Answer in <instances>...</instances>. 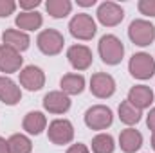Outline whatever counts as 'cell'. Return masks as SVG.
<instances>
[{
	"mask_svg": "<svg viewBox=\"0 0 155 153\" xmlns=\"http://www.w3.org/2000/svg\"><path fill=\"white\" fill-rule=\"evenodd\" d=\"M43 108L49 114H65L71 108V99L63 92H49L43 97Z\"/></svg>",
	"mask_w": 155,
	"mask_h": 153,
	"instance_id": "13",
	"label": "cell"
},
{
	"mask_svg": "<svg viewBox=\"0 0 155 153\" xmlns=\"http://www.w3.org/2000/svg\"><path fill=\"white\" fill-rule=\"evenodd\" d=\"M2 40H4V45L15 49L16 52L27 50V49H29V43H31L27 33L18 31V29H5L4 34H2Z\"/></svg>",
	"mask_w": 155,
	"mask_h": 153,
	"instance_id": "16",
	"label": "cell"
},
{
	"mask_svg": "<svg viewBox=\"0 0 155 153\" xmlns=\"http://www.w3.org/2000/svg\"><path fill=\"white\" fill-rule=\"evenodd\" d=\"M146 124H148V128H150V130H153V132H155V108L150 110L148 119H146Z\"/></svg>",
	"mask_w": 155,
	"mask_h": 153,
	"instance_id": "29",
	"label": "cell"
},
{
	"mask_svg": "<svg viewBox=\"0 0 155 153\" xmlns=\"http://www.w3.org/2000/svg\"><path fill=\"white\" fill-rule=\"evenodd\" d=\"M128 70L137 79H150L155 74V60L146 52H137L130 58Z\"/></svg>",
	"mask_w": 155,
	"mask_h": 153,
	"instance_id": "4",
	"label": "cell"
},
{
	"mask_svg": "<svg viewBox=\"0 0 155 153\" xmlns=\"http://www.w3.org/2000/svg\"><path fill=\"white\" fill-rule=\"evenodd\" d=\"M61 92L67 96H78L85 88V77L81 74H65L60 81Z\"/></svg>",
	"mask_w": 155,
	"mask_h": 153,
	"instance_id": "19",
	"label": "cell"
},
{
	"mask_svg": "<svg viewBox=\"0 0 155 153\" xmlns=\"http://www.w3.org/2000/svg\"><path fill=\"white\" fill-rule=\"evenodd\" d=\"M22 63H24V58L20 56V52H16L7 45H0V72H5V74L18 72Z\"/></svg>",
	"mask_w": 155,
	"mask_h": 153,
	"instance_id": "11",
	"label": "cell"
},
{
	"mask_svg": "<svg viewBox=\"0 0 155 153\" xmlns=\"http://www.w3.org/2000/svg\"><path fill=\"white\" fill-rule=\"evenodd\" d=\"M20 85L25 86L27 90L31 92H36L40 90L43 85H45V74L40 67L35 65H27L20 70Z\"/></svg>",
	"mask_w": 155,
	"mask_h": 153,
	"instance_id": "10",
	"label": "cell"
},
{
	"mask_svg": "<svg viewBox=\"0 0 155 153\" xmlns=\"http://www.w3.org/2000/svg\"><path fill=\"white\" fill-rule=\"evenodd\" d=\"M128 101H130L135 108L144 110V108H148V106L153 103V92H152V88L146 86V85H135V86H132L130 92H128Z\"/></svg>",
	"mask_w": 155,
	"mask_h": 153,
	"instance_id": "14",
	"label": "cell"
},
{
	"mask_svg": "<svg viewBox=\"0 0 155 153\" xmlns=\"http://www.w3.org/2000/svg\"><path fill=\"white\" fill-rule=\"evenodd\" d=\"M16 27L18 29H24V31H36L41 27L43 24V18L38 11H22L16 20H15Z\"/></svg>",
	"mask_w": 155,
	"mask_h": 153,
	"instance_id": "18",
	"label": "cell"
},
{
	"mask_svg": "<svg viewBox=\"0 0 155 153\" xmlns=\"http://www.w3.org/2000/svg\"><path fill=\"white\" fill-rule=\"evenodd\" d=\"M128 36L135 45L146 47L155 40V25L146 20H134L128 27Z\"/></svg>",
	"mask_w": 155,
	"mask_h": 153,
	"instance_id": "6",
	"label": "cell"
},
{
	"mask_svg": "<svg viewBox=\"0 0 155 153\" xmlns=\"http://www.w3.org/2000/svg\"><path fill=\"white\" fill-rule=\"evenodd\" d=\"M69 31L78 40H92L96 34V22L90 15L87 13H78L69 22Z\"/></svg>",
	"mask_w": 155,
	"mask_h": 153,
	"instance_id": "2",
	"label": "cell"
},
{
	"mask_svg": "<svg viewBox=\"0 0 155 153\" xmlns=\"http://www.w3.org/2000/svg\"><path fill=\"white\" fill-rule=\"evenodd\" d=\"M97 49H99V56H101L103 63H107V65L121 63V60L124 56V45L114 34H105L103 38L99 40Z\"/></svg>",
	"mask_w": 155,
	"mask_h": 153,
	"instance_id": "1",
	"label": "cell"
},
{
	"mask_svg": "<svg viewBox=\"0 0 155 153\" xmlns=\"http://www.w3.org/2000/svg\"><path fill=\"white\" fill-rule=\"evenodd\" d=\"M152 148L155 150V132H153V135H152Z\"/></svg>",
	"mask_w": 155,
	"mask_h": 153,
	"instance_id": "32",
	"label": "cell"
},
{
	"mask_svg": "<svg viewBox=\"0 0 155 153\" xmlns=\"http://www.w3.org/2000/svg\"><path fill=\"white\" fill-rule=\"evenodd\" d=\"M0 153H9V146H7V141L0 137Z\"/></svg>",
	"mask_w": 155,
	"mask_h": 153,
	"instance_id": "30",
	"label": "cell"
},
{
	"mask_svg": "<svg viewBox=\"0 0 155 153\" xmlns=\"http://www.w3.org/2000/svg\"><path fill=\"white\" fill-rule=\"evenodd\" d=\"M123 18H124V11L116 2H103L97 7V20L105 27H114L123 22Z\"/></svg>",
	"mask_w": 155,
	"mask_h": 153,
	"instance_id": "9",
	"label": "cell"
},
{
	"mask_svg": "<svg viewBox=\"0 0 155 153\" xmlns=\"http://www.w3.org/2000/svg\"><path fill=\"white\" fill-rule=\"evenodd\" d=\"M90 92L99 97V99H107L110 96H114L116 92V81L110 74L105 72H96L90 77Z\"/></svg>",
	"mask_w": 155,
	"mask_h": 153,
	"instance_id": "8",
	"label": "cell"
},
{
	"mask_svg": "<svg viewBox=\"0 0 155 153\" xmlns=\"http://www.w3.org/2000/svg\"><path fill=\"white\" fill-rule=\"evenodd\" d=\"M114 121V115L112 110L105 105H96V106H90L87 112H85V124L90 128V130H107Z\"/></svg>",
	"mask_w": 155,
	"mask_h": 153,
	"instance_id": "5",
	"label": "cell"
},
{
	"mask_svg": "<svg viewBox=\"0 0 155 153\" xmlns=\"http://www.w3.org/2000/svg\"><path fill=\"white\" fill-rule=\"evenodd\" d=\"M7 146H9V153H31V150H33L31 141L22 133L11 135L7 141Z\"/></svg>",
	"mask_w": 155,
	"mask_h": 153,
	"instance_id": "23",
	"label": "cell"
},
{
	"mask_svg": "<svg viewBox=\"0 0 155 153\" xmlns=\"http://www.w3.org/2000/svg\"><path fill=\"white\" fill-rule=\"evenodd\" d=\"M139 11L146 16H155V0H139Z\"/></svg>",
	"mask_w": 155,
	"mask_h": 153,
	"instance_id": "25",
	"label": "cell"
},
{
	"mask_svg": "<svg viewBox=\"0 0 155 153\" xmlns=\"http://www.w3.org/2000/svg\"><path fill=\"white\" fill-rule=\"evenodd\" d=\"M114 137L108 133H99L92 139V151L94 153H114Z\"/></svg>",
	"mask_w": 155,
	"mask_h": 153,
	"instance_id": "24",
	"label": "cell"
},
{
	"mask_svg": "<svg viewBox=\"0 0 155 153\" xmlns=\"http://www.w3.org/2000/svg\"><path fill=\"white\" fill-rule=\"evenodd\" d=\"M24 130L31 135H40L45 126H47V119L41 112H29V114L24 117V122H22Z\"/></svg>",
	"mask_w": 155,
	"mask_h": 153,
	"instance_id": "20",
	"label": "cell"
},
{
	"mask_svg": "<svg viewBox=\"0 0 155 153\" xmlns=\"http://www.w3.org/2000/svg\"><path fill=\"white\" fill-rule=\"evenodd\" d=\"M63 43H65L63 34L60 31H56V29H45V31L40 33L38 38H36V45H38V49L45 56L60 54L61 49H63Z\"/></svg>",
	"mask_w": 155,
	"mask_h": 153,
	"instance_id": "3",
	"label": "cell"
},
{
	"mask_svg": "<svg viewBox=\"0 0 155 153\" xmlns=\"http://www.w3.org/2000/svg\"><path fill=\"white\" fill-rule=\"evenodd\" d=\"M16 9V2L13 0H0V18H5L9 15H13Z\"/></svg>",
	"mask_w": 155,
	"mask_h": 153,
	"instance_id": "26",
	"label": "cell"
},
{
	"mask_svg": "<svg viewBox=\"0 0 155 153\" xmlns=\"http://www.w3.org/2000/svg\"><path fill=\"white\" fill-rule=\"evenodd\" d=\"M20 99H22V92H20V88L16 86V83H15L13 79L5 77V76L0 77V101H2L4 105L13 106V105H16Z\"/></svg>",
	"mask_w": 155,
	"mask_h": 153,
	"instance_id": "15",
	"label": "cell"
},
{
	"mask_svg": "<svg viewBox=\"0 0 155 153\" xmlns=\"http://www.w3.org/2000/svg\"><path fill=\"white\" fill-rule=\"evenodd\" d=\"M119 146L124 153H135L141 146H143V135L139 130L134 128H126L121 132L119 135Z\"/></svg>",
	"mask_w": 155,
	"mask_h": 153,
	"instance_id": "17",
	"label": "cell"
},
{
	"mask_svg": "<svg viewBox=\"0 0 155 153\" xmlns=\"http://www.w3.org/2000/svg\"><path fill=\"white\" fill-rule=\"evenodd\" d=\"M45 9L52 18H65L72 11V4L71 0H47Z\"/></svg>",
	"mask_w": 155,
	"mask_h": 153,
	"instance_id": "22",
	"label": "cell"
},
{
	"mask_svg": "<svg viewBox=\"0 0 155 153\" xmlns=\"http://www.w3.org/2000/svg\"><path fill=\"white\" fill-rule=\"evenodd\" d=\"M94 4H96V0H78V5H81V7H88Z\"/></svg>",
	"mask_w": 155,
	"mask_h": 153,
	"instance_id": "31",
	"label": "cell"
},
{
	"mask_svg": "<svg viewBox=\"0 0 155 153\" xmlns=\"http://www.w3.org/2000/svg\"><path fill=\"white\" fill-rule=\"evenodd\" d=\"M47 135H49V141L52 144H58V146L69 144L74 139V126L67 119H56L49 124Z\"/></svg>",
	"mask_w": 155,
	"mask_h": 153,
	"instance_id": "7",
	"label": "cell"
},
{
	"mask_svg": "<svg viewBox=\"0 0 155 153\" xmlns=\"http://www.w3.org/2000/svg\"><path fill=\"white\" fill-rule=\"evenodd\" d=\"M40 4V0H20V7L24 9V11H29V9H36Z\"/></svg>",
	"mask_w": 155,
	"mask_h": 153,
	"instance_id": "27",
	"label": "cell"
},
{
	"mask_svg": "<svg viewBox=\"0 0 155 153\" xmlns=\"http://www.w3.org/2000/svg\"><path fill=\"white\" fill-rule=\"evenodd\" d=\"M141 115H143L141 110L135 108L128 99L119 105V119H121V122H124V124H128V126L137 124V122L141 121Z\"/></svg>",
	"mask_w": 155,
	"mask_h": 153,
	"instance_id": "21",
	"label": "cell"
},
{
	"mask_svg": "<svg viewBox=\"0 0 155 153\" xmlns=\"http://www.w3.org/2000/svg\"><path fill=\"white\" fill-rule=\"evenodd\" d=\"M67 153H88V148L85 146V144H81V142H78V144H72Z\"/></svg>",
	"mask_w": 155,
	"mask_h": 153,
	"instance_id": "28",
	"label": "cell"
},
{
	"mask_svg": "<svg viewBox=\"0 0 155 153\" xmlns=\"http://www.w3.org/2000/svg\"><path fill=\"white\" fill-rule=\"evenodd\" d=\"M67 58L69 63L76 69V70H87L92 65V50L85 45H72L67 50Z\"/></svg>",
	"mask_w": 155,
	"mask_h": 153,
	"instance_id": "12",
	"label": "cell"
}]
</instances>
